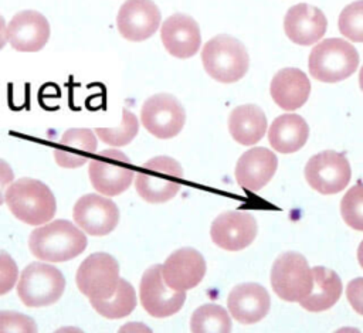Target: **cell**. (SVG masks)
<instances>
[{
	"label": "cell",
	"instance_id": "1",
	"mask_svg": "<svg viewBox=\"0 0 363 333\" xmlns=\"http://www.w3.org/2000/svg\"><path fill=\"white\" fill-rule=\"evenodd\" d=\"M84 231L67 220H54L37 227L28 238L31 254L47 262L69 261L86 248Z\"/></svg>",
	"mask_w": 363,
	"mask_h": 333
},
{
	"label": "cell",
	"instance_id": "2",
	"mask_svg": "<svg viewBox=\"0 0 363 333\" xmlns=\"http://www.w3.org/2000/svg\"><path fill=\"white\" fill-rule=\"evenodd\" d=\"M4 200L13 215L28 225L45 224L57 211L52 191L35 179L23 177L13 181L6 190Z\"/></svg>",
	"mask_w": 363,
	"mask_h": 333
},
{
	"label": "cell",
	"instance_id": "3",
	"mask_svg": "<svg viewBox=\"0 0 363 333\" xmlns=\"http://www.w3.org/2000/svg\"><path fill=\"white\" fill-rule=\"evenodd\" d=\"M201 61L206 72L223 84L237 82L250 67V57L242 43L227 34H218L204 44Z\"/></svg>",
	"mask_w": 363,
	"mask_h": 333
},
{
	"label": "cell",
	"instance_id": "4",
	"mask_svg": "<svg viewBox=\"0 0 363 333\" xmlns=\"http://www.w3.org/2000/svg\"><path fill=\"white\" fill-rule=\"evenodd\" d=\"M183 170L176 159L156 156L139 169L135 187L142 200L153 204L166 203L180 191Z\"/></svg>",
	"mask_w": 363,
	"mask_h": 333
},
{
	"label": "cell",
	"instance_id": "5",
	"mask_svg": "<svg viewBox=\"0 0 363 333\" xmlns=\"http://www.w3.org/2000/svg\"><path fill=\"white\" fill-rule=\"evenodd\" d=\"M359 65L356 48L342 38H328L309 54V72L322 82H339L349 78Z\"/></svg>",
	"mask_w": 363,
	"mask_h": 333
},
{
	"label": "cell",
	"instance_id": "6",
	"mask_svg": "<svg viewBox=\"0 0 363 333\" xmlns=\"http://www.w3.org/2000/svg\"><path fill=\"white\" fill-rule=\"evenodd\" d=\"M65 278L54 265L31 262L17 283V295L28 307H41L55 303L64 293Z\"/></svg>",
	"mask_w": 363,
	"mask_h": 333
},
{
	"label": "cell",
	"instance_id": "7",
	"mask_svg": "<svg viewBox=\"0 0 363 333\" xmlns=\"http://www.w3.org/2000/svg\"><path fill=\"white\" fill-rule=\"evenodd\" d=\"M88 173L92 187L98 193L112 197L129 188L135 169L125 153L116 149H106L89 160Z\"/></svg>",
	"mask_w": 363,
	"mask_h": 333
},
{
	"label": "cell",
	"instance_id": "8",
	"mask_svg": "<svg viewBox=\"0 0 363 333\" xmlns=\"http://www.w3.org/2000/svg\"><path fill=\"white\" fill-rule=\"evenodd\" d=\"M312 269L298 252L281 254L271 269L274 292L286 302H299L312 288Z\"/></svg>",
	"mask_w": 363,
	"mask_h": 333
},
{
	"label": "cell",
	"instance_id": "9",
	"mask_svg": "<svg viewBox=\"0 0 363 333\" xmlns=\"http://www.w3.org/2000/svg\"><path fill=\"white\" fill-rule=\"evenodd\" d=\"M77 286L89 299L112 296L121 281L118 261L106 252L86 256L77 271Z\"/></svg>",
	"mask_w": 363,
	"mask_h": 333
},
{
	"label": "cell",
	"instance_id": "10",
	"mask_svg": "<svg viewBox=\"0 0 363 333\" xmlns=\"http://www.w3.org/2000/svg\"><path fill=\"white\" fill-rule=\"evenodd\" d=\"M143 128L159 139H170L180 133L186 122V112L179 99L170 94H156L140 108Z\"/></svg>",
	"mask_w": 363,
	"mask_h": 333
},
{
	"label": "cell",
	"instance_id": "11",
	"mask_svg": "<svg viewBox=\"0 0 363 333\" xmlns=\"http://www.w3.org/2000/svg\"><path fill=\"white\" fill-rule=\"evenodd\" d=\"M350 164L345 154L325 150L312 156L305 166L308 184L320 194H336L350 180Z\"/></svg>",
	"mask_w": 363,
	"mask_h": 333
},
{
	"label": "cell",
	"instance_id": "12",
	"mask_svg": "<svg viewBox=\"0 0 363 333\" xmlns=\"http://www.w3.org/2000/svg\"><path fill=\"white\" fill-rule=\"evenodd\" d=\"M143 309L153 317H167L177 313L186 300V292L172 289L163 279L162 265H152L145 271L139 283Z\"/></svg>",
	"mask_w": 363,
	"mask_h": 333
},
{
	"label": "cell",
	"instance_id": "13",
	"mask_svg": "<svg viewBox=\"0 0 363 333\" xmlns=\"http://www.w3.org/2000/svg\"><path fill=\"white\" fill-rule=\"evenodd\" d=\"M72 218L89 235H108L119 222V208L108 196L91 193L78 198L72 208Z\"/></svg>",
	"mask_w": 363,
	"mask_h": 333
},
{
	"label": "cell",
	"instance_id": "14",
	"mask_svg": "<svg viewBox=\"0 0 363 333\" xmlns=\"http://www.w3.org/2000/svg\"><path fill=\"white\" fill-rule=\"evenodd\" d=\"M162 14L152 0H126L116 16L119 34L129 41L150 38L159 28Z\"/></svg>",
	"mask_w": 363,
	"mask_h": 333
},
{
	"label": "cell",
	"instance_id": "15",
	"mask_svg": "<svg viewBox=\"0 0 363 333\" xmlns=\"http://www.w3.org/2000/svg\"><path fill=\"white\" fill-rule=\"evenodd\" d=\"M213 242L225 251L247 248L257 235V221L247 211L221 213L211 224Z\"/></svg>",
	"mask_w": 363,
	"mask_h": 333
},
{
	"label": "cell",
	"instance_id": "16",
	"mask_svg": "<svg viewBox=\"0 0 363 333\" xmlns=\"http://www.w3.org/2000/svg\"><path fill=\"white\" fill-rule=\"evenodd\" d=\"M48 20L35 10H23L13 16L7 24V41L21 52L40 51L50 38Z\"/></svg>",
	"mask_w": 363,
	"mask_h": 333
},
{
	"label": "cell",
	"instance_id": "17",
	"mask_svg": "<svg viewBox=\"0 0 363 333\" xmlns=\"http://www.w3.org/2000/svg\"><path fill=\"white\" fill-rule=\"evenodd\" d=\"M206 273L203 255L190 247L172 252L162 265L164 282L174 290H189L197 286Z\"/></svg>",
	"mask_w": 363,
	"mask_h": 333
},
{
	"label": "cell",
	"instance_id": "18",
	"mask_svg": "<svg viewBox=\"0 0 363 333\" xmlns=\"http://www.w3.org/2000/svg\"><path fill=\"white\" fill-rule=\"evenodd\" d=\"M160 38L166 51L180 60L193 57L201 45L197 21L183 13L172 14L160 27Z\"/></svg>",
	"mask_w": 363,
	"mask_h": 333
},
{
	"label": "cell",
	"instance_id": "19",
	"mask_svg": "<svg viewBox=\"0 0 363 333\" xmlns=\"http://www.w3.org/2000/svg\"><path fill=\"white\" fill-rule=\"evenodd\" d=\"M328 21L322 10L311 4L299 3L292 6L284 18L286 37L299 45H312L320 40L326 31Z\"/></svg>",
	"mask_w": 363,
	"mask_h": 333
},
{
	"label": "cell",
	"instance_id": "20",
	"mask_svg": "<svg viewBox=\"0 0 363 333\" xmlns=\"http://www.w3.org/2000/svg\"><path fill=\"white\" fill-rule=\"evenodd\" d=\"M227 306L237 322L251 324L265 317L271 307V299L264 286L248 282L237 285L230 290Z\"/></svg>",
	"mask_w": 363,
	"mask_h": 333
},
{
	"label": "cell",
	"instance_id": "21",
	"mask_svg": "<svg viewBox=\"0 0 363 333\" xmlns=\"http://www.w3.org/2000/svg\"><path fill=\"white\" fill-rule=\"evenodd\" d=\"M278 159L267 147H252L241 154L235 166L237 183L250 191H259L275 174Z\"/></svg>",
	"mask_w": 363,
	"mask_h": 333
},
{
	"label": "cell",
	"instance_id": "22",
	"mask_svg": "<svg viewBox=\"0 0 363 333\" xmlns=\"http://www.w3.org/2000/svg\"><path fill=\"white\" fill-rule=\"evenodd\" d=\"M269 92L279 108L285 111H295L308 101L311 82L306 74L301 69L284 68L274 75Z\"/></svg>",
	"mask_w": 363,
	"mask_h": 333
},
{
	"label": "cell",
	"instance_id": "23",
	"mask_svg": "<svg viewBox=\"0 0 363 333\" xmlns=\"http://www.w3.org/2000/svg\"><path fill=\"white\" fill-rule=\"evenodd\" d=\"M96 150V135L91 129H68L54 149L58 166L77 169L88 163Z\"/></svg>",
	"mask_w": 363,
	"mask_h": 333
},
{
	"label": "cell",
	"instance_id": "24",
	"mask_svg": "<svg viewBox=\"0 0 363 333\" xmlns=\"http://www.w3.org/2000/svg\"><path fill=\"white\" fill-rule=\"evenodd\" d=\"M309 128L305 119L295 113L278 116L268 129V140L274 150L294 153L308 140Z\"/></svg>",
	"mask_w": 363,
	"mask_h": 333
},
{
	"label": "cell",
	"instance_id": "25",
	"mask_svg": "<svg viewBox=\"0 0 363 333\" xmlns=\"http://www.w3.org/2000/svg\"><path fill=\"white\" fill-rule=\"evenodd\" d=\"M311 292L299 300V305L309 312H322L332 307L342 293V281L337 273L323 266L312 268Z\"/></svg>",
	"mask_w": 363,
	"mask_h": 333
},
{
	"label": "cell",
	"instance_id": "26",
	"mask_svg": "<svg viewBox=\"0 0 363 333\" xmlns=\"http://www.w3.org/2000/svg\"><path fill=\"white\" fill-rule=\"evenodd\" d=\"M228 130L240 145H255L267 130L265 113L257 105L237 106L230 113Z\"/></svg>",
	"mask_w": 363,
	"mask_h": 333
},
{
	"label": "cell",
	"instance_id": "27",
	"mask_svg": "<svg viewBox=\"0 0 363 333\" xmlns=\"http://www.w3.org/2000/svg\"><path fill=\"white\" fill-rule=\"evenodd\" d=\"M91 306L106 319H121L130 315L136 306L133 286L121 278L115 293L106 299H89Z\"/></svg>",
	"mask_w": 363,
	"mask_h": 333
},
{
	"label": "cell",
	"instance_id": "28",
	"mask_svg": "<svg viewBox=\"0 0 363 333\" xmlns=\"http://www.w3.org/2000/svg\"><path fill=\"white\" fill-rule=\"evenodd\" d=\"M190 329L193 333H228L231 320L223 306L206 303L191 315Z\"/></svg>",
	"mask_w": 363,
	"mask_h": 333
},
{
	"label": "cell",
	"instance_id": "29",
	"mask_svg": "<svg viewBox=\"0 0 363 333\" xmlns=\"http://www.w3.org/2000/svg\"><path fill=\"white\" fill-rule=\"evenodd\" d=\"M139 130V122L135 113L123 109L122 122L118 128H99L95 129V135L106 145L111 146H125L133 140Z\"/></svg>",
	"mask_w": 363,
	"mask_h": 333
},
{
	"label": "cell",
	"instance_id": "30",
	"mask_svg": "<svg viewBox=\"0 0 363 333\" xmlns=\"http://www.w3.org/2000/svg\"><path fill=\"white\" fill-rule=\"evenodd\" d=\"M337 27L346 38L363 43V0L353 1L340 11Z\"/></svg>",
	"mask_w": 363,
	"mask_h": 333
},
{
	"label": "cell",
	"instance_id": "31",
	"mask_svg": "<svg viewBox=\"0 0 363 333\" xmlns=\"http://www.w3.org/2000/svg\"><path fill=\"white\" fill-rule=\"evenodd\" d=\"M340 213L349 227L363 231V183L347 190L340 203Z\"/></svg>",
	"mask_w": 363,
	"mask_h": 333
},
{
	"label": "cell",
	"instance_id": "32",
	"mask_svg": "<svg viewBox=\"0 0 363 333\" xmlns=\"http://www.w3.org/2000/svg\"><path fill=\"white\" fill-rule=\"evenodd\" d=\"M0 332L35 333L37 324L27 315L13 310H0Z\"/></svg>",
	"mask_w": 363,
	"mask_h": 333
},
{
	"label": "cell",
	"instance_id": "33",
	"mask_svg": "<svg viewBox=\"0 0 363 333\" xmlns=\"http://www.w3.org/2000/svg\"><path fill=\"white\" fill-rule=\"evenodd\" d=\"M18 278V268L6 251H0V295L9 293Z\"/></svg>",
	"mask_w": 363,
	"mask_h": 333
},
{
	"label": "cell",
	"instance_id": "34",
	"mask_svg": "<svg viewBox=\"0 0 363 333\" xmlns=\"http://www.w3.org/2000/svg\"><path fill=\"white\" fill-rule=\"evenodd\" d=\"M346 296L352 307L359 315H363V278H356L347 283Z\"/></svg>",
	"mask_w": 363,
	"mask_h": 333
},
{
	"label": "cell",
	"instance_id": "35",
	"mask_svg": "<svg viewBox=\"0 0 363 333\" xmlns=\"http://www.w3.org/2000/svg\"><path fill=\"white\" fill-rule=\"evenodd\" d=\"M14 174L10 164L0 159V205L4 203V190L13 183Z\"/></svg>",
	"mask_w": 363,
	"mask_h": 333
},
{
	"label": "cell",
	"instance_id": "36",
	"mask_svg": "<svg viewBox=\"0 0 363 333\" xmlns=\"http://www.w3.org/2000/svg\"><path fill=\"white\" fill-rule=\"evenodd\" d=\"M119 330L121 332H150V329L147 326H145L142 323H138V322L128 323V324L122 326Z\"/></svg>",
	"mask_w": 363,
	"mask_h": 333
},
{
	"label": "cell",
	"instance_id": "37",
	"mask_svg": "<svg viewBox=\"0 0 363 333\" xmlns=\"http://www.w3.org/2000/svg\"><path fill=\"white\" fill-rule=\"evenodd\" d=\"M6 41H7V26L3 16L0 14V50L6 45Z\"/></svg>",
	"mask_w": 363,
	"mask_h": 333
},
{
	"label": "cell",
	"instance_id": "38",
	"mask_svg": "<svg viewBox=\"0 0 363 333\" xmlns=\"http://www.w3.org/2000/svg\"><path fill=\"white\" fill-rule=\"evenodd\" d=\"M357 259H359L360 266L363 268V241L360 242V245H359V248H357Z\"/></svg>",
	"mask_w": 363,
	"mask_h": 333
},
{
	"label": "cell",
	"instance_id": "39",
	"mask_svg": "<svg viewBox=\"0 0 363 333\" xmlns=\"http://www.w3.org/2000/svg\"><path fill=\"white\" fill-rule=\"evenodd\" d=\"M359 84H360V89L363 91V67L360 68V72H359Z\"/></svg>",
	"mask_w": 363,
	"mask_h": 333
}]
</instances>
